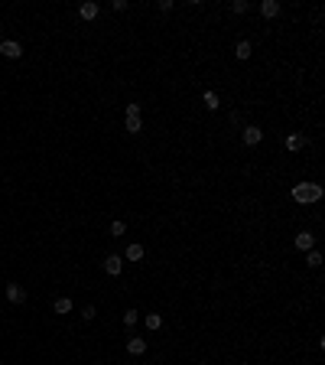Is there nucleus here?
Segmentation results:
<instances>
[{"mask_svg": "<svg viewBox=\"0 0 325 365\" xmlns=\"http://www.w3.org/2000/svg\"><path fill=\"white\" fill-rule=\"evenodd\" d=\"M127 352H130V355H143V352H147V339H140V336H130V339H127Z\"/></svg>", "mask_w": 325, "mask_h": 365, "instance_id": "0eeeda50", "label": "nucleus"}, {"mask_svg": "<svg viewBox=\"0 0 325 365\" xmlns=\"http://www.w3.org/2000/svg\"><path fill=\"white\" fill-rule=\"evenodd\" d=\"M251 52H254L251 39H241V43L234 46V56H238V59H251Z\"/></svg>", "mask_w": 325, "mask_h": 365, "instance_id": "ddd939ff", "label": "nucleus"}, {"mask_svg": "<svg viewBox=\"0 0 325 365\" xmlns=\"http://www.w3.org/2000/svg\"><path fill=\"white\" fill-rule=\"evenodd\" d=\"M7 300H10V304H23V300H26V290L20 284H7Z\"/></svg>", "mask_w": 325, "mask_h": 365, "instance_id": "423d86ee", "label": "nucleus"}, {"mask_svg": "<svg viewBox=\"0 0 325 365\" xmlns=\"http://www.w3.org/2000/svg\"><path fill=\"white\" fill-rule=\"evenodd\" d=\"M143 323H147V329H150V333L163 329V316H160V313H147V316H143Z\"/></svg>", "mask_w": 325, "mask_h": 365, "instance_id": "4468645a", "label": "nucleus"}, {"mask_svg": "<svg viewBox=\"0 0 325 365\" xmlns=\"http://www.w3.org/2000/svg\"><path fill=\"white\" fill-rule=\"evenodd\" d=\"M94 316H98V310H94L91 304H88V307H81V320H85V323H91Z\"/></svg>", "mask_w": 325, "mask_h": 365, "instance_id": "4be33fe9", "label": "nucleus"}, {"mask_svg": "<svg viewBox=\"0 0 325 365\" xmlns=\"http://www.w3.org/2000/svg\"><path fill=\"white\" fill-rule=\"evenodd\" d=\"M137 323H140V313H137V310H127V313H124V326H137Z\"/></svg>", "mask_w": 325, "mask_h": 365, "instance_id": "aec40b11", "label": "nucleus"}, {"mask_svg": "<svg viewBox=\"0 0 325 365\" xmlns=\"http://www.w3.org/2000/svg\"><path fill=\"white\" fill-rule=\"evenodd\" d=\"M140 111H143V105H140V101H130V105L124 108V114H130V118H140Z\"/></svg>", "mask_w": 325, "mask_h": 365, "instance_id": "6ab92c4d", "label": "nucleus"}, {"mask_svg": "<svg viewBox=\"0 0 325 365\" xmlns=\"http://www.w3.org/2000/svg\"><path fill=\"white\" fill-rule=\"evenodd\" d=\"M306 264L309 267H322V251H315V248H312V251H306Z\"/></svg>", "mask_w": 325, "mask_h": 365, "instance_id": "f3484780", "label": "nucleus"}, {"mask_svg": "<svg viewBox=\"0 0 325 365\" xmlns=\"http://www.w3.org/2000/svg\"><path fill=\"white\" fill-rule=\"evenodd\" d=\"M111 235H114V238H124V235H127V225H124L121 218H117V222H111Z\"/></svg>", "mask_w": 325, "mask_h": 365, "instance_id": "a211bd4d", "label": "nucleus"}, {"mask_svg": "<svg viewBox=\"0 0 325 365\" xmlns=\"http://www.w3.org/2000/svg\"><path fill=\"white\" fill-rule=\"evenodd\" d=\"M52 310H55V313H72V297H59L52 304Z\"/></svg>", "mask_w": 325, "mask_h": 365, "instance_id": "dca6fc26", "label": "nucleus"}, {"mask_svg": "<svg viewBox=\"0 0 325 365\" xmlns=\"http://www.w3.org/2000/svg\"><path fill=\"white\" fill-rule=\"evenodd\" d=\"M260 13H264L267 20L280 17V0H264V4H260Z\"/></svg>", "mask_w": 325, "mask_h": 365, "instance_id": "1a4fd4ad", "label": "nucleus"}, {"mask_svg": "<svg viewBox=\"0 0 325 365\" xmlns=\"http://www.w3.org/2000/svg\"><path fill=\"white\" fill-rule=\"evenodd\" d=\"M124 130H127V134H140V130H143V121H140V118H130V114H124Z\"/></svg>", "mask_w": 325, "mask_h": 365, "instance_id": "f8f14e48", "label": "nucleus"}, {"mask_svg": "<svg viewBox=\"0 0 325 365\" xmlns=\"http://www.w3.org/2000/svg\"><path fill=\"white\" fill-rule=\"evenodd\" d=\"M312 245H315L312 232H299V235H296V248H299V251H312Z\"/></svg>", "mask_w": 325, "mask_h": 365, "instance_id": "6e6552de", "label": "nucleus"}, {"mask_svg": "<svg viewBox=\"0 0 325 365\" xmlns=\"http://www.w3.org/2000/svg\"><path fill=\"white\" fill-rule=\"evenodd\" d=\"M302 147H306V137L302 134H289L286 137V150L289 154H296V150H302Z\"/></svg>", "mask_w": 325, "mask_h": 365, "instance_id": "9b49d317", "label": "nucleus"}, {"mask_svg": "<svg viewBox=\"0 0 325 365\" xmlns=\"http://www.w3.org/2000/svg\"><path fill=\"white\" fill-rule=\"evenodd\" d=\"M293 199L299 205H312V202L322 199V186L319 183H296L293 186Z\"/></svg>", "mask_w": 325, "mask_h": 365, "instance_id": "f257e3e1", "label": "nucleus"}, {"mask_svg": "<svg viewBox=\"0 0 325 365\" xmlns=\"http://www.w3.org/2000/svg\"><path fill=\"white\" fill-rule=\"evenodd\" d=\"M0 43H4V33H0Z\"/></svg>", "mask_w": 325, "mask_h": 365, "instance_id": "5701e85b", "label": "nucleus"}, {"mask_svg": "<svg viewBox=\"0 0 325 365\" xmlns=\"http://www.w3.org/2000/svg\"><path fill=\"white\" fill-rule=\"evenodd\" d=\"M241 140H244V143H247V147H257V143H260V140H264V130H260V127H257V124H247V127H244V130H241Z\"/></svg>", "mask_w": 325, "mask_h": 365, "instance_id": "f03ea898", "label": "nucleus"}, {"mask_svg": "<svg viewBox=\"0 0 325 365\" xmlns=\"http://www.w3.org/2000/svg\"><path fill=\"white\" fill-rule=\"evenodd\" d=\"M202 105L208 108V111H218V108H221V98H218L215 92H205V95H202Z\"/></svg>", "mask_w": 325, "mask_h": 365, "instance_id": "2eb2a0df", "label": "nucleus"}, {"mask_svg": "<svg viewBox=\"0 0 325 365\" xmlns=\"http://www.w3.org/2000/svg\"><path fill=\"white\" fill-rule=\"evenodd\" d=\"M0 56H7V59H20V56H23V46H20L17 39H4V43H0Z\"/></svg>", "mask_w": 325, "mask_h": 365, "instance_id": "7ed1b4c3", "label": "nucleus"}, {"mask_svg": "<svg viewBox=\"0 0 325 365\" xmlns=\"http://www.w3.org/2000/svg\"><path fill=\"white\" fill-rule=\"evenodd\" d=\"M247 10H251L247 0H234V4H231V13H238V17H241V13H247Z\"/></svg>", "mask_w": 325, "mask_h": 365, "instance_id": "412c9836", "label": "nucleus"}, {"mask_svg": "<svg viewBox=\"0 0 325 365\" xmlns=\"http://www.w3.org/2000/svg\"><path fill=\"white\" fill-rule=\"evenodd\" d=\"M104 271L111 274V277H117V274L124 271V258H121V254H107V258H104Z\"/></svg>", "mask_w": 325, "mask_h": 365, "instance_id": "39448f33", "label": "nucleus"}, {"mask_svg": "<svg viewBox=\"0 0 325 365\" xmlns=\"http://www.w3.org/2000/svg\"><path fill=\"white\" fill-rule=\"evenodd\" d=\"M98 13H101V4H94V0H85V4L78 7L81 20H98Z\"/></svg>", "mask_w": 325, "mask_h": 365, "instance_id": "20e7f679", "label": "nucleus"}, {"mask_svg": "<svg viewBox=\"0 0 325 365\" xmlns=\"http://www.w3.org/2000/svg\"><path fill=\"white\" fill-rule=\"evenodd\" d=\"M143 254H147V248H143V245H127V251H124L121 258H127V261H143Z\"/></svg>", "mask_w": 325, "mask_h": 365, "instance_id": "9d476101", "label": "nucleus"}]
</instances>
